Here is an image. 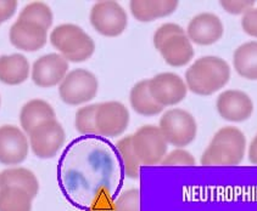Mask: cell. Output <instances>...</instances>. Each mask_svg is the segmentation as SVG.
<instances>
[{
  "label": "cell",
  "mask_w": 257,
  "mask_h": 211,
  "mask_svg": "<svg viewBox=\"0 0 257 211\" xmlns=\"http://www.w3.org/2000/svg\"><path fill=\"white\" fill-rule=\"evenodd\" d=\"M230 80V67L218 56H202L185 72L188 90L198 96H211L218 92Z\"/></svg>",
  "instance_id": "obj_1"
},
{
  "label": "cell",
  "mask_w": 257,
  "mask_h": 211,
  "mask_svg": "<svg viewBox=\"0 0 257 211\" xmlns=\"http://www.w3.org/2000/svg\"><path fill=\"white\" fill-rule=\"evenodd\" d=\"M246 153V138L235 126H224L213 135L201 156L205 166H235Z\"/></svg>",
  "instance_id": "obj_2"
},
{
  "label": "cell",
  "mask_w": 257,
  "mask_h": 211,
  "mask_svg": "<svg viewBox=\"0 0 257 211\" xmlns=\"http://www.w3.org/2000/svg\"><path fill=\"white\" fill-rule=\"evenodd\" d=\"M49 40L70 64H82L95 52V42L83 28L73 24H60L50 33Z\"/></svg>",
  "instance_id": "obj_3"
},
{
  "label": "cell",
  "mask_w": 257,
  "mask_h": 211,
  "mask_svg": "<svg viewBox=\"0 0 257 211\" xmlns=\"http://www.w3.org/2000/svg\"><path fill=\"white\" fill-rule=\"evenodd\" d=\"M159 128L167 144L176 148L189 146L198 135L195 118L182 108H172L162 114Z\"/></svg>",
  "instance_id": "obj_4"
},
{
  "label": "cell",
  "mask_w": 257,
  "mask_h": 211,
  "mask_svg": "<svg viewBox=\"0 0 257 211\" xmlns=\"http://www.w3.org/2000/svg\"><path fill=\"white\" fill-rule=\"evenodd\" d=\"M99 90V82L89 70L77 68L71 70L59 85V95L64 104L81 106L95 98Z\"/></svg>",
  "instance_id": "obj_5"
},
{
  "label": "cell",
  "mask_w": 257,
  "mask_h": 211,
  "mask_svg": "<svg viewBox=\"0 0 257 211\" xmlns=\"http://www.w3.org/2000/svg\"><path fill=\"white\" fill-rule=\"evenodd\" d=\"M132 144L142 165L161 164L168 153L166 138L158 125H144L132 135Z\"/></svg>",
  "instance_id": "obj_6"
},
{
  "label": "cell",
  "mask_w": 257,
  "mask_h": 211,
  "mask_svg": "<svg viewBox=\"0 0 257 211\" xmlns=\"http://www.w3.org/2000/svg\"><path fill=\"white\" fill-rule=\"evenodd\" d=\"M90 24L106 38H116L124 32L128 26L127 12L117 2H98L90 10Z\"/></svg>",
  "instance_id": "obj_7"
},
{
  "label": "cell",
  "mask_w": 257,
  "mask_h": 211,
  "mask_svg": "<svg viewBox=\"0 0 257 211\" xmlns=\"http://www.w3.org/2000/svg\"><path fill=\"white\" fill-rule=\"evenodd\" d=\"M28 136L33 154L41 159L54 158L66 141L64 128L56 119L39 125Z\"/></svg>",
  "instance_id": "obj_8"
},
{
  "label": "cell",
  "mask_w": 257,
  "mask_h": 211,
  "mask_svg": "<svg viewBox=\"0 0 257 211\" xmlns=\"http://www.w3.org/2000/svg\"><path fill=\"white\" fill-rule=\"evenodd\" d=\"M130 110L118 101H107L98 104L96 130L98 135L107 138H118L130 125Z\"/></svg>",
  "instance_id": "obj_9"
},
{
  "label": "cell",
  "mask_w": 257,
  "mask_h": 211,
  "mask_svg": "<svg viewBox=\"0 0 257 211\" xmlns=\"http://www.w3.org/2000/svg\"><path fill=\"white\" fill-rule=\"evenodd\" d=\"M151 96L162 107L177 106L187 98L188 88L178 74L165 72L149 79Z\"/></svg>",
  "instance_id": "obj_10"
},
{
  "label": "cell",
  "mask_w": 257,
  "mask_h": 211,
  "mask_svg": "<svg viewBox=\"0 0 257 211\" xmlns=\"http://www.w3.org/2000/svg\"><path fill=\"white\" fill-rule=\"evenodd\" d=\"M68 73V62L60 54L43 55L33 64L31 76L37 86L53 88L61 84Z\"/></svg>",
  "instance_id": "obj_11"
},
{
  "label": "cell",
  "mask_w": 257,
  "mask_h": 211,
  "mask_svg": "<svg viewBox=\"0 0 257 211\" xmlns=\"http://www.w3.org/2000/svg\"><path fill=\"white\" fill-rule=\"evenodd\" d=\"M216 110L224 120L242 122L252 116L253 102L244 91L225 90L216 100Z\"/></svg>",
  "instance_id": "obj_12"
},
{
  "label": "cell",
  "mask_w": 257,
  "mask_h": 211,
  "mask_svg": "<svg viewBox=\"0 0 257 211\" xmlns=\"http://www.w3.org/2000/svg\"><path fill=\"white\" fill-rule=\"evenodd\" d=\"M30 152V142L21 129L14 125L0 126V162L17 165L26 160Z\"/></svg>",
  "instance_id": "obj_13"
},
{
  "label": "cell",
  "mask_w": 257,
  "mask_h": 211,
  "mask_svg": "<svg viewBox=\"0 0 257 211\" xmlns=\"http://www.w3.org/2000/svg\"><path fill=\"white\" fill-rule=\"evenodd\" d=\"M224 27L221 18L212 12H201L188 24L185 36L191 42L201 46L216 44L223 36Z\"/></svg>",
  "instance_id": "obj_14"
},
{
  "label": "cell",
  "mask_w": 257,
  "mask_h": 211,
  "mask_svg": "<svg viewBox=\"0 0 257 211\" xmlns=\"http://www.w3.org/2000/svg\"><path fill=\"white\" fill-rule=\"evenodd\" d=\"M9 38L11 44L17 49L34 52L45 46L48 42V30L41 26L19 18L11 26Z\"/></svg>",
  "instance_id": "obj_15"
},
{
  "label": "cell",
  "mask_w": 257,
  "mask_h": 211,
  "mask_svg": "<svg viewBox=\"0 0 257 211\" xmlns=\"http://www.w3.org/2000/svg\"><path fill=\"white\" fill-rule=\"evenodd\" d=\"M178 5L176 0H132L130 10L137 21L148 24L171 16Z\"/></svg>",
  "instance_id": "obj_16"
},
{
  "label": "cell",
  "mask_w": 257,
  "mask_h": 211,
  "mask_svg": "<svg viewBox=\"0 0 257 211\" xmlns=\"http://www.w3.org/2000/svg\"><path fill=\"white\" fill-rule=\"evenodd\" d=\"M159 51L164 61L174 68L189 64L195 55L193 42L185 34H179V36L170 38Z\"/></svg>",
  "instance_id": "obj_17"
},
{
  "label": "cell",
  "mask_w": 257,
  "mask_h": 211,
  "mask_svg": "<svg viewBox=\"0 0 257 211\" xmlns=\"http://www.w3.org/2000/svg\"><path fill=\"white\" fill-rule=\"evenodd\" d=\"M56 113L50 104L44 100H31L22 107L20 113V122L24 132L30 135L39 125L55 120Z\"/></svg>",
  "instance_id": "obj_18"
},
{
  "label": "cell",
  "mask_w": 257,
  "mask_h": 211,
  "mask_svg": "<svg viewBox=\"0 0 257 211\" xmlns=\"http://www.w3.org/2000/svg\"><path fill=\"white\" fill-rule=\"evenodd\" d=\"M31 66L21 54L0 56V82L7 85H19L30 76Z\"/></svg>",
  "instance_id": "obj_19"
},
{
  "label": "cell",
  "mask_w": 257,
  "mask_h": 211,
  "mask_svg": "<svg viewBox=\"0 0 257 211\" xmlns=\"http://www.w3.org/2000/svg\"><path fill=\"white\" fill-rule=\"evenodd\" d=\"M130 104L133 110L143 116H155L162 113L164 107L160 106L151 96L149 79L137 82L130 92Z\"/></svg>",
  "instance_id": "obj_20"
},
{
  "label": "cell",
  "mask_w": 257,
  "mask_h": 211,
  "mask_svg": "<svg viewBox=\"0 0 257 211\" xmlns=\"http://www.w3.org/2000/svg\"><path fill=\"white\" fill-rule=\"evenodd\" d=\"M235 72L247 80H257V42H247L238 46L233 54Z\"/></svg>",
  "instance_id": "obj_21"
},
{
  "label": "cell",
  "mask_w": 257,
  "mask_h": 211,
  "mask_svg": "<svg viewBox=\"0 0 257 211\" xmlns=\"http://www.w3.org/2000/svg\"><path fill=\"white\" fill-rule=\"evenodd\" d=\"M0 186L2 188H20L36 198L39 192V182L37 176L31 170L25 168H13L0 174Z\"/></svg>",
  "instance_id": "obj_22"
},
{
  "label": "cell",
  "mask_w": 257,
  "mask_h": 211,
  "mask_svg": "<svg viewBox=\"0 0 257 211\" xmlns=\"http://www.w3.org/2000/svg\"><path fill=\"white\" fill-rule=\"evenodd\" d=\"M116 150L121 160L125 178L131 180H138L141 176L142 162L136 154L132 144V135L124 136L116 144Z\"/></svg>",
  "instance_id": "obj_23"
},
{
  "label": "cell",
  "mask_w": 257,
  "mask_h": 211,
  "mask_svg": "<svg viewBox=\"0 0 257 211\" xmlns=\"http://www.w3.org/2000/svg\"><path fill=\"white\" fill-rule=\"evenodd\" d=\"M33 198L20 188H2L0 211H32Z\"/></svg>",
  "instance_id": "obj_24"
},
{
  "label": "cell",
  "mask_w": 257,
  "mask_h": 211,
  "mask_svg": "<svg viewBox=\"0 0 257 211\" xmlns=\"http://www.w3.org/2000/svg\"><path fill=\"white\" fill-rule=\"evenodd\" d=\"M19 18L41 26V27L48 30L53 24L54 15L51 8L47 4L37 2L25 6L24 10L20 14Z\"/></svg>",
  "instance_id": "obj_25"
},
{
  "label": "cell",
  "mask_w": 257,
  "mask_h": 211,
  "mask_svg": "<svg viewBox=\"0 0 257 211\" xmlns=\"http://www.w3.org/2000/svg\"><path fill=\"white\" fill-rule=\"evenodd\" d=\"M96 110H98V104H87L77 110L75 126L79 134H82V135H98Z\"/></svg>",
  "instance_id": "obj_26"
},
{
  "label": "cell",
  "mask_w": 257,
  "mask_h": 211,
  "mask_svg": "<svg viewBox=\"0 0 257 211\" xmlns=\"http://www.w3.org/2000/svg\"><path fill=\"white\" fill-rule=\"evenodd\" d=\"M113 211H141V190L131 188L121 193L113 203Z\"/></svg>",
  "instance_id": "obj_27"
},
{
  "label": "cell",
  "mask_w": 257,
  "mask_h": 211,
  "mask_svg": "<svg viewBox=\"0 0 257 211\" xmlns=\"http://www.w3.org/2000/svg\"><path fill=\"white\" fill-rule=\"evenodd\" d=\"M165 166H194L196 164L195 158L184 148H176L167 153L161 162Z\"/></svg>",
  "instance_id": "obj_28"
},
{
  "label": "cell",
  "mask_w": 257,
  "mask_h": 211,
  "mask_svg": "<svg viewBox=\"0 0 257 211\" xmlns=\"http://www.w3.org/2000/svg\"><path fill=\"white\" fill-rule=\"evenodd\" d=\"M179 34H185V30H183L179 24H165L161 27L156 30L155 34H154V45L158 50L161 49L162 45L166 42L168 39L172 36H179Z\"/></svg>",
  "instance_id": "obj_29"
},
{
  "label": "cell",
  "mask_w": 257,
  "mask_h": 211,
  "mask_svg": "<svg viewBox=\"0 0 257 211\" xmlns=\"http://www.w3.org/2000/svg\"><path fill=\"white\" fill-rule=\"evenodd\" d=\"M255 2L252 0H223L221 2V6L223 8L225 12L230 15H242L252 10Z\"/></svg>",
  "instance_id": "obj_30"
},
{
  "label": "cell",
  "mask_w": 257,
  "mask_h": 211,
  "mask_svg": "<svg viewBox=\"0 0 257 211\" xmlns=\"http://www.w3.org/2000/svg\"><path fill=\"white\" fill-rule=\"evenodd\" d=\"M241 28L247 36L257 38V8H253L241 18Z\"/></svg>",
  "instance_id": "obj_31"
},
{
  "label": "cell",
  "mask_w": 257,
  "mask_h": 211,
  "mask_svg": "<svg viewBox=\"0 0 257 211\" xmlns=\"http://www.w3.org/2000/svg\"><path fill=\"white\" fill-rule=\"evenodd\" d=\"M16 10L17 2H14V0H0V24L15 15Z\"/></svg>",
  "instance_id": "obj_32"
},
{
  "label": "cell",
  "mask_w": 257,
  "mask_h": 211,
  "mask_svg": "<svg viewBox=\"0 0 257 211\" xmlns=\"http://www.w3.org/2000/svg\"><path fill=\"white\" fill-rule=\"evenodd\" d=\"M249 160L257 165V135L253 138L249 146Z\"/></svg>",
  "instance_id": "obj_33"
},
{
  "label": "cell",
  "mask_w": 257,
  "mask_h": 211,
  "mask_svg": "<svg viewBox=\"0 0 257 211\" xmlns=\"http://www.w3.org/2000/svg\"><path fill=\"white\" fill-rule=\"evenodd\" d=\"M0 192H2V186H0Z\"/></svg>",
  "instance_id": "obj_34"
}]
</instances>
